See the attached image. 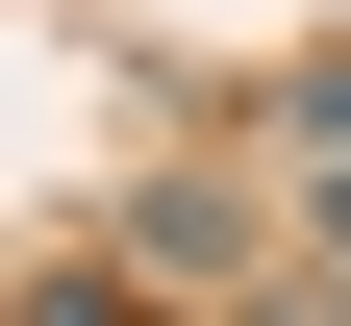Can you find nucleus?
<instances>
[{
    "label": "nucleus",
    "mask_w": 351,
    "mask_h": 326,
    "mask_svg": "<svg viewBox=\"0 0 351 326\" xmlns=\"http://www.w3.org/2000/svg\"><path fill=\"white\" fill-rule=\"evenodd\" d=\"M226 251H251L226 176H151V201H125V276H226Z\"/></svg>",
    "instance_id": "obj_1"
},
{
    "label": "nucleus",
    "mask_w": 351,
    "mask_h": 326,
    "mask_svg": "<svg viewBox=\"0 0 351 326\" xmlns=\"http://www.w3.org/2000/svg\"><path fill=\"white\" fill-rule=\"evenodd\" d=\"M276 176H301V201L351 226V75H276Z\"/></svg>",
    "instance_id": "obj_2"
},
{
    "label": "nucleus",
    "mask_w": 351,
    "mask_h": 326,
    "mask_svg": "<svg viewBox=\"0 0 351 326\" xmlns=\"http://www.w3.org/2000/svg\"><path fill=\"white\" fill-rule=\"evenodd\" d=\"M25 326H151V276H125V251H51V276H25Z\"/></svg>",
    "instance_id": "obj_3"
},
{
    "label": "nucleus",
    "mask_w": 351,
    "mask_h": 326,
    "mask_svg": "<svg viewBox=\"0 0 351 326\" xmlns=\"http://www.w3.org/2000/svg\"><path fill=\"white\" fill-rule=\"evenodd\" d=\"M251 326H351V226H326V251H301V276H276Z\"/></svg>",
    "instance_id": "obj_4"
}]
</instances>
